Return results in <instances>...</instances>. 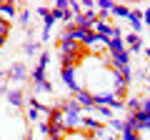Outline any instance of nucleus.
<instances>
[{
  "label": "nucleus",
  "instance_id": "423d86ee",
  "mask_svg": "<svg viewBox=\"0 0 150 140\" xmlns=\"http://www.w3.org/2000/svg\"><path fill=\"white\" fill-rule=\"evenodd\" d=\"M123 43H125V50H128V53H138V50H143V40H140V35H135V33L123 35Z\"/></svg>",
  "mask_w": 150,
  "mask_h": 140
},
{
  "label": "nucleus",
  "instance_id": "20e7f679",
  "mask_svg": "<svg viewBox=\"0 0 150 140\" xmlns=\"http://www.w3.org/2000/svg\"><path fill=\"white\" fill-rule=\"evenodd\" d=\"M103 120H98L95 115H90V113H83V120H80V133H85V135H93L95 130H100L103 128Z\"/></svg>",
  "mask_w": 150,
  "mask_h": 140
},
{
  "label": "nucleus",
  "instance_id": "a878e982",
  "mask_svg": "<svg viewBox=\"0 0 150 140\" xmlns=\"http://www.w3.org/2000/svg\"><path fill=\"white\" fill-rule=\"evenodd\" d=\"M5 93H8V88L3 85V83H0V95H5Z\"/></svg>",
  "mask_w": 150,
  "mask_h": 140
},
{
  "label": "nucleus",
  "instance_id": "1a4fd4ad",
  "mask_svg": "<svg viewBox=\"0 0 150 140\" xmlns=\"http://www.w3.org/2000/svg\"><path fill=\"white\" fill-rule=\"evenodd\" d=\"M0 18H5V20L18 18V5L13 3V0H8V3H0Z\"/></svg>",
  "mask_w": 150,
  "mask_h": 140
},
{
  "label": "nucleus",
  "instance_id": "b1692460",
  "mask_svg": "<svg viewBox=\"0 0 150 140\" xmlns=\"http://www.w3.org/2000/svg\"><path fill=\"white\" fill-rule=\"evenodd\" d=\"M28 120H33V123L38 120V110L35 108H28Z\"/></svg>",
  "mask_w": 150,
  "mask_h": 140
},
{
  "label": "nucleus",
  "instance_id": "6e6552de",
  "mask_svg": "<svg viewBox=\"0 0 150 140\" xmlns=\"http://www.w3.org/2000/svg\"><path fill=\"white\" fill-rule=\"evenodd\" d=\"M5 98H8V103H10L13 108H20L23 103H25V93H23L20 88H10V90L5 93Z\"/></svg>",
  "mask_w": 150,
  "mask_h": 140
},
{
  "label": "nucleus",
  "instance_id": "6ab92c4d",
  "mask_svg": "<svg viewBox=\"0 0 150 140\" xmlns=\"http://www.w3.org/2000/svg\"><path fill=\"white\" fill-rule=\"evenodd\" d=\"M23 50H25L28 55H35V53H40V43H25Z\"/></svg>",
  "mask_w": 150,
  "mask_h": 140
},
{
  "label": "nucleus",
  "instance_id": "c85d7f7f",
  "mask_svg": "<svg viewBox=\"0 0 150 140\" xmlns=\"http://www.w3.org/2000/svg\"><path fill=\"white\" fill-rule=\"evenodd\" d=\"M25 140H30V133H28V135H25Z\"/></svg>",
  "mask_w": 150,
  "mask_h": 140
},
{
  "label": "nucleus",
  "instance_id": "cd10ccee",
  "mask_svg": "<svg viewBox=\"0 0 150 140\" xmlns=\"http://www.w3.org/2000/svg\"><path fill=\"white\" fill-rule=\"evenodd\" d=\"M145 55H148V60H150V48H148V50H145Z\"/></svg>",
  "mask_w": 150,
  "mask_h": 140
},
{
  "label": "nucleus",
  "instance_id": "0eeeda50",
  "mask_svg": "<svg viewBox=\"0 0 150 140\" xmlns=\"http://www.w3.org/2000/svg\"><path fill=\"white\" fill-rule=\"evenodd\" d=\"M128 23H130V33H135V35H140V30H143V10H130L128 15Z\"/></svg>",
  "mask_w": 150,
  "mask_h": 140
},
{
  "label": "nucleus",
  "instance_id": "f3484780",
  "mask_svg": "<svg viewBox=\"0 0 150 140\" xmlns=\"http://www.w3.org/2000/svg\"><path fill=\"white\" fill-rule=\"evenodd\" d=\"M48 123H63V113H60L58 105H53V110H50V115H48Z\"/></svg>",
  "mask_w": 150,
  "mask_h": 140
},
{
  "label": "nucleus",
  "instance_id": "9d476101",
  "mask_svg": "<svg viewBox=\"0 0 150 140\" xmlns=\"http://www.w3.org/2000/svg\"><path fill=\"white\" fill-rule=\"evenodd\" d=\"M88 138H90V140H118V138H115V133H112L108 125H103L100 130H95V133L88 135Z\"/></svg>",
  "mask_w": 150,
  "mask_h": 140
},
{
  "label": "nucleus",
  "instance_id": "9b49d317",
  "mask_svg": "<svg viewBox=\"0 0 150 140\" xmlns=\"http://www.w3.org/2000/svg\"><path fill=\"white\" fill-rule=\"evenodd\" d=\"M93 113H95L98 120H112V118H115V115H112V110L105 108V105H95V108H93Z\"/></svg>",
  "mask_w": 150,
  "mask_h": 140
},
{
  "label": "nucleus",
  "instance_id": "7ed1b4c3",
  "mask_svg": "<svg viewBox=\"0 0 150 140\" xmlns=\"http://www.w3.org/2000/svg\"><path fill=\"white\" fill-rule=\"evenodd\" d=\"M48 65H50V53H40V58H38V65L33 68V73H30V78H33V83H40V80H45V70H48Z\"/></svg>",
  "mask_w": 150,
  "mask_h": 140
},
{
  "label": "nucleus",
  "instance_id": "39448f33",
  "mask_svg": "<svg viewBox=\"0 0 150 140\" xmlns=\"http://www.w3.org/2000/svg\"><path fill=\"white\" fill-rule=\"evenodd\" d=\"M0 75H3V78L8 75V78H13L15 83H23V80L28 78V68H25L23 63H15L10 70H0Z\"/></svg>",
  "mask_w": 150,
  "mask_h": 140
},
{
  "label": "nucleus",
  "instance_id": "f8f14e48",
  "mask_svg": "<svg viewBox=\"0 0 150 140\" xmlns=\"http://www.w3.org/2000/svg\"><path fill=\"white\" fill-rule=\"evenodd\" d=\"M125 108H128V115H135L140 110V98H135V95L125 98Z\"/></svg>",
  "mask_w": 150,
  "mask_h": 140
},
{
  "label": "nucleus",
  "instance_id": "aec40b11",
  "mask_svg": "<svg viewBox=\"0 0 150 140\" xmlns=\"http://www.w3.org/2000/svg\"><path fill=\"white\" fill-rule=\"evenodd\" d=\"M50 15H53V20H58V23L65 20V10H58V8H53V10H50Z\"/></svg>",
  "mask_w": 150,
  "mask_h": 140
},
{
  "label": "nucleus",
  "instance_id": "c756f323",
  "mask_svg": "<svg viewBox=\"0 0 150 140\" xmlns=\"http://www.w3.org/2000/svg\"><path fill=\"white\" fill-rule=\"evenodd\" d=\"M148 33H150V28H148Z\"/></svg>",
  "mask_w": 150,
  "mask_h": 140
},
{
  "label": "nucleus",
  "instance_id": "f257e3e1",
  "mask_svg": "<svg viewBox=\"0 0 150 140\" xmlns=\"http://www.w3.org/2000/svg\"><path fill=\"white\" fill-rule=\"evenodd\" d=\"M60 113H63V128L68 133H75V130H80V120H83V110L80 105L75 100H60Z\"/></svg>",
  "mask_w": 150,
  "mask_h": 140
},
{
  "label": "nucleus",
  "instance_id": "4468645a",
  "mask_svg": "<svg viewBox=\"0 0 150 140\" xmlns=\"http://www.w3.org/2000/svg\"><path fill=\"white\" fill-rule=\"evenodd\" d=\"M18 18H20V23H23V28H30V18H33V10L30 8H18Z\"/></svg>",
  "mask_w": 150,
  "mask_h": 140
},
{
  "label": "nucleus",
  "instance_id": "f03ea898",
  "mask_svg": "<svg viewBox=\"0 0 150 140\" xmlns=\"http://www.w3.org/2000/svg\"><path fill=\"white\" fill-rule=\"evenodd\" d=\"M60 78H63L68 93H73V95H75L78 90H83L80 80H78V68H60Z\"/></svg>",
  "mask_w": 150,
  "mask_h": 140
},
{
  "label": "nucleus",
  "instance_id": "2eb2a0df",
  "mask_svg": "<svg viewBox=\"0 0 150 140\" xmlns=\"http://www.w3.org/2000/svg\"><path fill=\"white\" fill-rule=\"evenodd\" d=\"M108 128H110L112 133H123V130H125V123H123L120 118H112V120H108Z\"/></svg>",
  "mask_w": 150,
  "mask_h": 140
},
{
  "label": "nucleus",
  "instance_id": "a211bd4d",
  "mask_svg": "<svg viewBox=\"0 0 150 140\" xmlns=\"http://www.w3.org/2000/svg\"><path fill=\"white\" fill-rule=\"evenodd\" d=\"M68 10L73 13V15H80V13H83V0H70Z\"/></svg>",
  "mask_w": 150,
  "mask_h": 140
},
{
  "label": "nucleus",
  "instance_id": "dca6fc26",
  "mask_svg": "<svg viewBox=\"0 0 150 140\" xmlns=\"http://www.w3.org/2000/svg\"><path fill=\"white\" fill-rule=\"evenodd\" d=\"M35 93H53V85H50V80L45 78V80H40V83H35Z\"/></svg>",
  "mask_w": 150,
  "mask_h": 140
},
{
  "label": "nucleus",
  "instance_id": "ddd939ff",
  "mask_svg": "<svg viewBox=\"0 0 150 140\" xmlns=\"http://www.w3.org/2000/svg\"><path fill=\"white\" fill-rule=\"evenodd\" d=\"M110 15H112V18H125V20H128L130 8H128V5H120V3H115V5H112V10H110Z\"/></svg>",
  "mask_w": 150,
  "mask_h": 140
},
{
  "label": "nucleus",
  "instance_id": "393cba45",
  "mask_svg": "<svg viewBox=\"0 0 150 140\" xmlns=\"http://www.w3.org/2000/svg\"><path fill=\"white\" fill-rule=\"evenodd\" d=\"M38 130H40V135H48V123H38Z\"/></svg>",
  "mask_w": 150,
  "mask_h": 140
},
{
  "label": "nucleus",
  "instance_id": "bb28decb",
  "mask_svg": "<svg viewBox=\"0 0 150 140\" xmlns=\"http://www.w3.org/2000/svg\"><path fill=\"white\" fill-rule=\"evenodd\" d=\"M5 40H8V38H3V35H0V48H3V45H5Z\"/></svg>",
  "mask_w": 150,
  "mask_h": 140
},
{
  "label": "nucleus",
  "instance_id": "4be33fe9",
  "mask_svg": "<svg viewBox=\"0 0 150 140\" xmlns=\"http://www.w3.org/2000/svg\"><path fill=\"white\" fill-rule=\"evenodd\" d=\"M68 5H70V0H55V8L58 10H68Z\"/></svg>",
  "mask_w": 150,
  "mask_h": 140
},
{
  "label": "nucleus",
  "instance_id": "5701e85b",
  "mask_svg": "<svg viewBox=\"0 0 150 140\" xmlns=\"http://www.w3.org/2000/svg\"><path fill=\"white\" fill-rule=\"evenodd\" d=\"M143 25L150 28V8H145V10H143Z\"/></svg>",
  "mask_w": 150,
  "mask_h": 140
},
{
  "label": "nucleus",
  "instance_id": "412c9836",
  "mask_svg": "<svg viewBox=\"0 0 150 140\" xmlns=\"http://www.w3.org/2000/svg\"><path fill=\"white\" fill-rule=\"evenodd\" d=\"M35 13H38V15H40V18H48V15H50V8L40 5V8H35Z\"/></svg>",
  "mask_w": 150,
  "mask_h": 140
},
{
  "label": "nucleus",
  "instance_id": "7c9ffc66",
  "mask_svg": "<svg viewBox=\"0 0 150 140\" xmlns=\"http://www.w3.org/2000/svg\"><path fill=\"white\" fill-rule=\"evenodd\" d=\"M148 85H150V80H148Z\"/></svg>",
  "mask_w": 150,
  "mask_h": 140
}]
</instances>
